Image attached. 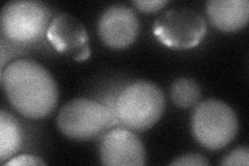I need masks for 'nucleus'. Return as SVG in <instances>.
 Listing matches in <instances>:
<instances>
[{
	"mask_svg": "<svg viewBox=\"0 0 249 166\" xmlns=\"http://www.w3.org/2000/svg\"><path fill=\"white\" fill-rule=\"evenodd\" d=\"M1 85L11 105L33 120L51 114L58 102V89L51 73L31 59H17L1 71Z\"/></svg>",
	"mask_w": 249,
	"mask_h": 166,
	"instance_id": "f257e3e1",
	"label": "nucleus"
},
{
	"mask_svg": "<svg viewBox=\"0 0 249 166\" xmlns=\"http://www.w3.org/2000/svg\"><path fill=\"white\" fill-rule=\"evenodd\" d=\"M165 96L158 85L139 80L124 88L116 100V113L122 125L132 131H145L162 117Z\"/></svg>",
	"mask_w": 249,
	"mask_h": 166,
	"instance_id": "f03ea898",
	"label": "nucleus"
},
{
	"mask_svg": "<svg viewBox=\"0 0 249 166\" xmlns=\"http://www.w3.org/2000/svg\"><path fill=\"white\" fill-rule=\"evenodd\" d=\"M238 117L232 108L220 100L200 102L192 115V133L199 145L208 149H220L236 137Z\"/></svg>",
	"mask_w": 249,
	"mask_h": 166,
	"instance_id": "7ed1b4c3",
	"label": "nucleus"
},
{
	"mask_svg": "<svg viewBox=\"0 0 249 166\" xmlns=\"http://www.w3.org/2000/svg\"><path fill=\"white\" fill-rule=\"evenodd\" d=\"M51 12L36 0L7 2L1 12V33L9 41L27 45L37 42L50 25Z\"/></svg>",
	"mask_w": 249,
	"mask_h": 166,
	"instance_id": "20e7f679",
	"label": "nucleus"
},
{
	"mask_svg": "<svg viewBox=\"0 0 249 166\" xmlns=\"http://www.w3.org/2000/svg\"><path fill=\"white\" fill-rule=\"evenodd\" d=\"M56 123L65 136L75 140L92 139L116 124L104 104L85 98L71 100L62 106Z\"/></svg>",
	"mask_w": 249,
	"mask_h": 166,
	"instance_id": "39448f33",
	"label": "nucleus"
},
{
	"mask_svg": "<svg viewBox=\"0 0 249 166\" xmlns=\"http://www.w3.org/2000/svg\"><path fill=\"white\" fill-rule=\"evenodd\" d=\"M153 34L169 48L186 50L201 43L207 34V23L191 9H173L155 21Z\"/></svg>",
	"mask_w": 249,
	"mask_h": 166,
	"instance_id": "423d86ee",
	"label": "nucleus"
},
{
	"mask_svg": "<svg viewBox=\"0 0 249 166\" xmlns=\"http://www.w3.org/2000/svg\"><path fill=\"white\" fill-rule=\"evenodd\" d=\"M97 28L104 45L112 49H124L136 41L139 21L129 6L113 4L101 14Z\"/></svg>",
	"mask_w": 249,
	"mask_h": 166,
	"instance_id": "0eeeda50",
	"label": "nucleus"
},
{
	"mask_svg": "<svg viewBox=\"0 0 249 166\" xmlns=\"http://www.w3.org/2000/svg\"><path fill=\"white\" fill-rule=\"evenodd\" d=\"M46 37L57 52L84 61L90 56L87 28L74 16L61 13L51 20Z\"/></svg>",
	"mask_w": 249,
	"mask_h": 166,
	"instance_id": "6e6552de",
	"label": "nucleus"
},
{
	"mask_svg": "<svg viewBox=\"0 0 249 166\" xmlns=\"http://www.w3.org/2000/svg\"><path fill=\"white\" fill-rule=\"evenodd\" d=\"M100 157L108 166H142L145 164V148L132 130L114 128L101 141Z\"/></svg>",
	"mask_w": 249,
	"mask_h": 166,
	"instance_id": "1a4fd4ad",
	"label": "nucleus"
},
{
	"mask_svg": "<svg viewBox=\"0 0 249 166\" xmlns=\"http://www.w3.org/2000/svg\"><path fill=\"white\" fill-rule=\"evenodd\" d=\"M207 14L212 24L224 33L245 27L249 19L248 0H210Z\"/></svg>",
	"mask_w": 249,
	"mask_h": 166,
	"instance_id": "9d476101",
	"label": "nucleus"
},
{
	"mask_svg": "<svg viewBox=\"0 0 249 166\" xmlns=\"http://www.w3.org/2000/svg\"><path fill=\"white\" fill-rule=\"evenodd\" d=\"M23 142L18 121L5 110L0 111V161L2 163L17 153Z\"/></svg>",
	"mask_w": 249,
	"mask_h": 166,
	"instance_id": "9b49d317",
	"label": "nucleus"
},
{
	"mask_svg": "<svg viewBox=\"0 0 249 166\" xmlns=\"http://www.w3.org/2000/svg\"><path fill=\"white\" fill-rule=\"evenodd\" d=\"M170 97L175 105L187 109L198 104L201 98L200 86L193 79L181 77L170 86Z\"/></svg>",
	"mask_w": 249,
	"mask_h": 166,
	"instance_id": "f8f14e48",
	"label": "nucleus"
},
{
	"mask_svg": "<svg viewBox=\"0 0 249 166\" xmlns=\"http://www.w3.org/2000/svg\"><path fill=\"white\" fill-rule=\"evenodd\" d=\"M221 165L225 166H248L249 149L247 147H240L223 157Z\"/></svg>",
	"mask_w": 249,
	"mask_h": 166,
	"instance_id": "ddd939ff",
	"label": "nucleus"
},
{
	"mask_svg": "<svg viewBox=\"0 0 249 166\" xmlns=\"http://www.w3.org/2000/svg\"><path fill=\"white\" fill-rule=\"evenodd\" d=\"M169 165L175 166H207L209 161L205 156L200 154H186L178 157L176 160L170 162Z\"/></svg>",
	"mask_w": 249,
	"mask_h": 166,
	"instance_id": "4468645a",
	"label": "nucleus"
},
{
	"mask_svg": "<svg viewBox=\"0 0 249 166\" xmlns=\"http://www.w3.org/2000/svg\"><path fill=\"white\" fill-rule=\"evenodd\" d=\"M6 166H38L47 165V163L42 158L34 155H20L17 157H13L11 160H7L5 163Z\"/></svg>",
	"mask_w": 249,
	"mask_h": 166,
	"instance_id": "2eb2a0df",
	"label": "nucleus"
},
{
	"mask_svg": "<svg viewBox=\"0 0 249 166\" xmlns=\"http://www.w3.org/2000/svg\"><path fill=\"white\" fill-rule=\"evenodd\" d=\"M132 3L140 12L155 13L163 9L168 3V1L167 0H135Z\"/></svg>",
	"mask_w": 249,
	"mask_h": 166,
	"instance_id": "dca6fc26",
	"label": "nucleus"
}]
</instances>
